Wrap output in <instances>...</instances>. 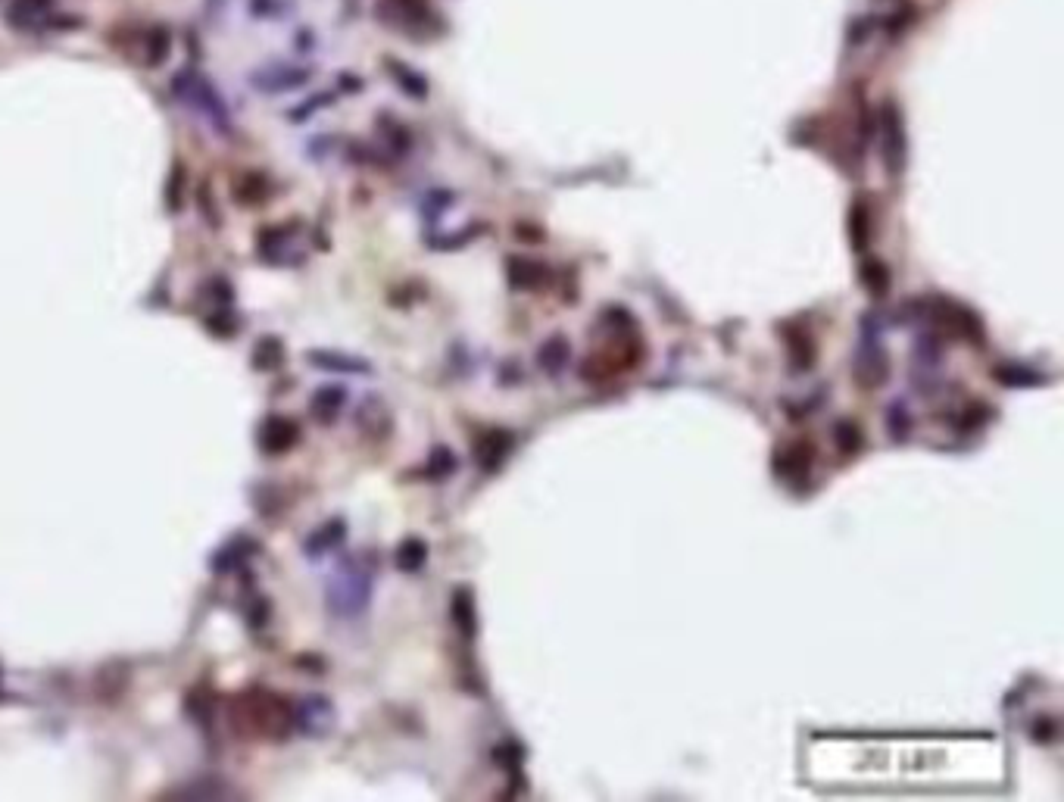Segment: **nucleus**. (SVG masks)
Returning a JSON list of instances; mask_svg holds the SVG:
<instances>
[{
    "label": "nucleus",
    "mask_w": 1064,
    "mask_h": 802,
    "mask_svg": "<svg viewBox=\"0 0 1064 802\" xmlns=\"http://www.w3.org/2000/svg\"><path fill=\"white\" fill-rule=\"evenodd\" d=\"M425 559H428V543H425V540H419V537H409V540H403L400 547H397V556H394L397 568H400V572H406V575L422 572Z\"/></svg>",
    "instance_id": "obj_20"
},
{
    "label": "nucleus",
    "mask_w": 1064,
    "mask_h": 802,
    "mask_svg": "<svg viewBox=\"0 0 1064 802\" xmlns=\"http://www.w3.org/2000/svg\"><path fill=\"white\" fill-rule=\"evenodd\" d=\"M890 375V362H887V353L884 347H880V331L874 325V319H862V344H859V353H855V381H859V387H868V391H874V387H880L887 381Z\"/></svg>",
    "instance_id": "obj_5"
},
{
    "label": "nucleus",
    "mask_w": 1064,
    "mask_h": 802,
    "mask_svg": "<svg viewBox=\"0 0 1064 802\" xmlns=\"http://www.w3.org/2000/svg\"><path fill=\"white\" fill-rule=\"evenodd\" d=\"M181 203H185V166L175 163V166H172V175H169V185H166V206H169V213H178Z\"/></svg>",
    "instance_id": "obj_31"
},
{
    "label": "nucleus",
    "mask_w": 1064,
    "mask_h": 802,
    "mask_svg": "<svg viewBox=\"0 0 1064 802\" xmlns=\"http://www.w3.org/2000/svg\"><path fill=\"white\" fill-rule=\"evenodd\" d=\"M537 362H540V369H543V372L559 375V372H562V366L568 362V341H565V338H550L547 344L540 347Z\"/></svg>",
    "instance_id": "obj_21"
},
{
    "label": "nucleus",
    "mask_w": 1064,
    "mask_h": 802,
    "mask_svg": "<svg viewBox=\"0 0 1064 802\" xmlns=\"http://www.w3.org/2000/svg\"><path fill=\"white\" fill-rule=\"evenodd\" d=\"M250 547H253V543L250 540H231V543H225V547L216 553V559H213V568H216V572H235V568L250 556Z\"/></svg>",
    "instance_id": "obj_22"
},
{
    "label": "nucleus",
    "mask_w": 1064,
    "mask_h": 802,
    "mask_svg": "<svg viewBox=\"0 0 1064 802\" xmlns=\"http://www.w3.org/2000/svg\"><path fill=\"white\" fill-rule=\"evenodd\" d=\"M50 16H54V0H10L7 7V25L19 35L47 29Z\"/></svg>",
    "instance_id": "obj_10"
},
{
    "label": "nucleus",
    "mask_w": 1064,
    "mask_h": 802,
    "mask_svg": "<svg viewBox=\"0 0 1064 802\" xmlns=\"http://www.w3.org/2000/svg\"><path fill=\"white\" fill-rule=\"evenodd\" d=\"M344 403H347L344 387H319V391L313 394V403H309V412H313V419L328 425L337 419V412L344 409Z\"/></svg>",
    "instance_id": "obj_17"
},
{
    "label": "nucleus",
    "mask_w": 1064,
    "mask_h": 802,
    "mask_svg": "<svg viewBox=\"0 0 1064 802\" xmlns=\"http://www.w3.org/2000/svg\"><path fill=\"white\" fill-rule=\"evenodd\" d=\"M172 94L175 100L185 103L188 110H194L200 119H206L219 135H231L235 125H231V113L228 103L222 100V94L216 91V85L200 75L197 69H181L172 75Z\"/></svg>",
    "instance_id": "obj_3"
},
{
    "label": "nucleus",
    "mask_w": 1064,
    "mask_h": 802,
    "mask_svg": "<svg viewBox=\"0 0 1064 802\" xmlns=\"http://www.w3.org/2000/svg\"><path fill=\"white\" fill-rule=\"evenodd\" d=\"M344 537H347V525L341 522V519H331V522H325L319 531H313V534H309L306 537V556H325V553H331L334 547H341V543H344Z\"/></svg>",
    "instance_id": "obj_15"
},
{
    "label": "nucleus",
    "mask_w": 1064,
    "mask_h": 802,
    "mask_svg": "<svg viewBox=\"0 0 1064 802\" xmlns=\"http://www.w3.org/2000/svg\"><path fill=\"white\" fill-rule=\"evenodd\" d=\"M790 356H793V366L796 369H809L812 366V362H815V341L809 338V334L806 331H793V338H790Z\"/></svg>",
    "instance_id": "obj_26"
},
{
    "label": "nucleus",
    "mask_w": 1064,
    "mask_h": 802,
    "mask_svg": "<svg viewBox=\"0 0 1064 802\" xmlns=\"http://www.w3.org/2000/svg\"><path fill=\"white\" fill-rule=\"evenodd\" d=\"M334 728V706L328 696H303L294 703V731L306 737H325Z\"/></svg>",
    "instance_id": "obj_7"
},
{
    "label": "nucleus",
    "mask_w": 1064,
    "mask_h": 802,
    "mask_svg": "<svg viewBox=\"0 0 1064 802\" xmlns=\"http://www.w3.org/2000/svg\"><path fill=\"white\" fill-rule=\"evenodd\" d=\"M450 472H456V456L450 453V447H434L425 465V478H447Z\"/></svg>",
    "instance_id": "obj_30"
},
{
    "label": "nucleus",
    "mask_w": 1064,
    "mask_h": 802,
    "mask_svg": "<svg viewBox=\"0 0 1064 802\" xmlns=\"http://www.w3.org/2000/svg\"><path fill=\"white\" fill-rule=\"evenodd\" d=\"M453 618H456V625H459V631H465V634H475V609H472V593L469 590H456V597H453Z\"/></svg>",
    "instance_id": "obj_27"
},
{
    "label": "nucleus",
    "mask_w": 1064,
    "mask_h": 802,
    "mask_svg": "<svg viewBox=\"0 0 1064 802\" xmlns=\"http://www.w3.org/2000/svg\"><path fill=\"white\" fill-rule=\"evenodd\" d=\"M375 568L366 556H347L325 584V603L334 618H359L372 603Z\"/></svg>",
    "instance_id": "obj_2"
},
{
    "label": "nucleus",
    "mask_w": 1064,
    "mask_h": 802,
    "mask_svg": "<svg viewBox=\"0 0 1064 802\" xmlns=\"http://www.w3.org/2000/svg\"><path fill=\"white\" fill-rule=\"evenodd\" d=\"M880 132H884V163L893 178L902 175L905 169V125L896 110V103H887L884 116H880Z\"/></svg>",
    "instance_id": "obj_9"
},
{
    "label": "nucleus",
    "mask_w": 1064,
    "mask_h": 802,
    "mask_svg": "<svg viewBox=\"0 0 1064 802\" xmlns=\"http://www.w3.org/2000/svg\"><path fill=\"white\" fill-rule=\"evenodd\" d=\"M912 309L918 316L930 319L937 328L955 334V338L962 341H971V344H980L983 341V322L971 313L968 306H958L952 303L949 297H918L912 303Z\"/></svg>",
    "instance_id": "obj_4"
},
{
    "label": "nucleus",
    "mask_w": 1064,
    "mask_h": 802,
    "mask_svg": "<svg viewBox=\"0 0 1064 802\" xmlns=\"http://www.w3.org/2000/svg\"><path fill=\"white\" fill-rule=\"evenodd\" d=\"M272 194V185L263 172H244L235 185V197L241 206H263Z\"/></svg>",
    "instance_id": "obj_18"
},
{
    "label": "nucleus",
    "mask_w": 1064,
    "mask_h": 802,
    "mask_svg": "<svg viewBox=\"0 0 1064 802\" xmlns=\"http://www.w3.org/2000/svg\"><path fill=\"white\" fill-rule=\"evenodd\" d=\"M306 79H309L306 69H297V66H288V63H281V66L272 63L266 69H259L256 75H250V85H256L259 91H266V94H275V91L300 88Z\"/></svg>",
    "instance_id": "obj_11"
},
{
    "label": "nucleus",
    "mask_w": 1064,
    "mask_h": 802,
    "mask_svg": "<svg viewBox=\"0 0 1064 802\" xmlns=\"http://www.w3.org/2000/svg\"><path fill=\"white\" fill-rule=\"evenodd\" d=\"M834 441H837V447H840L846 456H855V453L865 447V434H862V428L855 425L852 419H843V422H837V428H834Z\"/></svg>",
    "instance_id": "obj_23"
},
{
    "label": "nucleus",
    "mask_w": 1064,
    "mask_h": 802,
    "mask_svg": "<svg viewBox=\"0 0 1064 802\" xmlns=\"http://www.w3.org/2000/svg\"><path fill=\"white\" fill-rule=\"evenodd\" d=\"M175 796H181V799H222V796H231V787H222V784H191V787L175 790Z\"/></svg>",
    "instance_id": "obj_32"
},
{
    "label": "nucleus",
    "mask_w": 1064,
    "mask_h": 802,
    "mask_svg": "<svg viewBox=\"0 0 1064 802\" xmlns=\"http://www.w3.org/2000/svg\"><path fill=\"white\" fill-rule=\"evenodd\" d=\"M509 450H512V434L500 431V428L484 431L475 441V459H478V465L484 472H497L500 462L509 456Z\"/></svg>",
    "instance_id": "obj_12"
},
{
    "label": "nucleus",
    "mask_w": 1064,
    "mask_h": 802,
    "mask_svg": "<svg viewBox=\"0 0 1064 802\" xmlns=\"http://www.w3.org/2000/svg\"><path fill=\"white\" fill-rule=\"evenodd\" d=\"M309 362L325 372H341V375H369L372 372V362L359 359V356H347V353H337V350H313L309 353Z\"/></svg>",
    "instance_id": "obj_14"
},
{
    "label": "nucleus",
    "mask_w": 1064,
    "mask_h": 802,
    "mask_svg": "<svg viewBox=\"0 0 1064 802\" xmlns=\"http://www.w3.org/2000/svg\"><path fill=\"white\" fill-rule=\"evenodd\" d=\"M135 50L147 69H157L172 54V32L166 29V25H150V29H144V35L138 38Z\"/></svg>",
    "instance_id": "obj_13"
},
{
    "label": "nucleus",
    "mask_w": 1064,
    "mask_h": 802,
    "mask_svg": "<svg viewBox=\"0 0 1064 802\" xmlns=\"http://www.w3.org/2000/svg\"><path fill=\"white\" fill-rule=\"evenodd\" d=\"M993 375H996V381L1005 384V387H1036V384L1043 381L1036 372H1027V369H1021V366H996Z\"/></svg>",
    "instance_id": "obj_29"
},
{
    "label": "nucleus",
    "mask_w": 1064,
    "mask_h": 802,
    "mask_svg": "<svg viewBox=\"0 0 1064 802\" xmlns=\"http://www.w3.org/2000/svg\"><path fill=\"white\" fill-rule=\"evenodd\" d=\"M387 69L397 75V85H400L406 94H412V97H425V94H428V85H425V79H422L419 72H412L409 66H403V63H397V60H387Z\"/></svg>",
    "instance_id": "obj_25"
},
{
    "label": "nucleus",
    "mask_w": 1064,
    "mask_h": 802,
    "mask_svg": "<svg viewBox=\"0 0 1064 802\" xmlns=\"http://www.w3.org/2000/svg\"><path fill=\"white\" fill-rule=\"evenodd\" d=\"M509 281L518 291H534L547 281V266H540L537 260H525V256H512L509 260Z\"/></svg>",
    "instance_id": "obj_16"
},
{
    "label": "nucleus",
    "mask_w": 1064,
    "mask_h": 802,
    "mask_svg": "<svg viewBox=\"0 0 1064 802\" xmlns=\"http://www.w3.org/2000/svg\"><path fill=\"white\" fill-rule=\"evenodd\" d=\"M908 425H912V419H908L905 403H902V400H896V403L887 409V431L896 437V441H902V437L908 434Z\"/></svg>",
    "instance_id": "obj_33"
},
{
    "label": "nucleus",
    "mask_w": 1064,
    "mask_h": 802,
    "mask_svg": "<svg viewBox=\"0 0 1064 802\" xmlns=\"http://www.w3.org/2000/svg\"><path fill=\"white\" fill-rule=\"evenodd\" d=\"M231 715H235V728L247 737L281 740L294 731V703L275 693L253 690L247 696H238Z\"/></svg>",
    "instance_id": "obj_1"
},
{
    "label": "nucleus",
    "mask_w": 1064,
    "mask_h": 802,
    "mask_svg": "<svg viewBox=\"0 0 1064 802\" xmlns=\"http://www.w3.org/2000/svg\"><path fill=\"white\" fill-rule=\"evenodd\" d=\"M256 441L266 456H284L300 444V425L284 416H266L263 425H259Z\"/></svg>",
    "instance_id": "obj_8"
},
{
    "label": "nucleus",
    "mask_w": 1064,
    "mask_h": 802,
    "mask_svg": "<svg viewBox=\"0 0 1064 802\" xmlns=\"http://www.w3.org/2000/svg\"><path fill=\"white\" fill-rule=\"evenodd\" d=\"M815 465V444L812 441H790L781 444L774 453V475L787 484H802L812 475Z\"/></svg>",
    "instance_id": "obj_6"
},
{
    "label": "nucleus",
    "mask_w": 1064,
    "mask_h": 802,
    "mask_svg": "<svg viewBox=\"0 0 1064 802\" xmlns=\"http://www.w3.org/2000/svg\"><path fill=\"white\" fill-rule=\"evenodd\" d=\"M868 238H871V213H868V203L859 197L852 203L849 210V241H852V250L855 253H865L868 250Z\"/></svg>",
    "instance_id": "obj_19"
},
{
    "label": "nucleus",
    "mask_w": 1064,
    "mask_h": 802,
    "mask_svg": "<svg viewBox=\"0 0 1064 802\" xmlns=\"http://www.w3.org/2000/svg\"><path fill=\"white\" fill-rule=\"evenodd\" d=\"M281 359H284V350H281L278 338H263L253 350V366L256 369H275V366H281Z\"/></svg>",
    "instance_id": "obj_28"
},
{
    "label": "nucleus",
    "mask_w": 1064,
    "mask_h": 802,
    "mask_svg": "<svg viewBox=\"0 0 1064 802\" xmlns=\"http://www.w3.org/2000/svg\"><path fill=\"white\" fill-rule=\"evenodd\" d=\"M862 284L874 294V297H884L887 288H890V269L880 263V260H868L862 266Z\"/></svg>",
    "instance_id": "obj_24"
}]
</instances>
